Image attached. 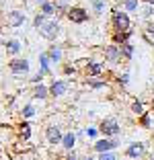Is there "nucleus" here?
<instances>
[{
	"label": "nucleus",
	"mask_w": 154,
	"mask_h": 160,
	"mask_svg": "<svg viewBox=\"0 0 154 160\" xmlns=\"http://www.w3.org/2000/svg\"><path fill=\"white\" fill-rule=\"evenodd\" d=\"M33 27L37 29V33L41 35L43 39H47V41H56L58 35H60V23H58V19L45 17V14H41V12H35V17H33Z\"/></svg>",
	"instance_id": "1"
},
{
	"label": "nucleus",
	"mask_w": 154,
	"mask_h": 160,
	"mask_svg": "<svg viewBox=\"0 0 154 160\" xmlns=\"http://www.w3.org/2000/svg\"><path fill=\"white\" fill-rule=\"evenodd\" d=\"M111 27L113 31H131V19L126 10H121L119 6L111 8Z\"/></svg>",
	"instance_id": "2"
},
{
	"label": "nucleus",
	"mask_w": 154,
	"mask_h": 160,
	"mask_svg": "<svg viewBox=\"0 0 154 160\" xmlns=\"http://www.w3.org/2000/svg\"><path fill=\"white\" fill-rule=\"evenodd\" d=\"M105 72H107L105 62L95 60V58L86 60V64H84V68H82V74L86 76V78H103V74H105Z\"/></svg>",
	"instance_id": "3"
},
{
	"label": "nucleus",
	"mask_w": 154,
	"mask_h": 160,
	"mask_svg": "<svg viewBox=\"0 0 154 160\" xmlns=\"http://www.w3.org/2000/svg\"><path fill=\"white\" fill-rule=\"evenodd\" d=\"M97 127H99V133H101L103 138H117L119 133H121V125H119V121L113 119V117L103 119Z\"/></svg>",
	"instance_id": "4"
},
{
	"label": "nucleus",
	"mask_w": 154,
	"mask_h": 160,
	"mask_svg": "<svg viewBox=\"0 0 154 160\" xmlns=\"http://www.w3.org/2000/svg\"><path fill=\"white\" fill-rule=\"evenodd\" d=\"M119 148L117 138H99L93 142V152L95 154H103V152H115Z\"/></svg>",
	"instance_id": "5"
},
{
	"label": "nucleus",
	"mask_w": 154,
	"mask_h": 160,
	"mask_svg": "<svg viewBox=\"0 0 154 160\" xmlns=\"http://www.w3.org/2000/svg\"><path fill=\"white\" fill-rule=\"evenodd\" d=\"M47 88H49V99H62L68 92V88H70V82L64 78H51Z\"/></svg>",
	"instance_id": "6"
},
{
	"label": "nucleus",
	"mask_w": 154,
	"mask_h": 160,
	"mask_svg": "<svg viewBox=\"0 0 154 160\" xmlns=\"http://www.w3.org/2000/svg\"><path fill=\"white\" fill-rule=\"evenodd\" d=\"M66 19L74 25H84L89 23L90 14H89V8H84V6H70V10L66 12Z\"/></svg>",
	"instance_id": "7"
},
{
	"label": "nucleus",
	"mask_w": 154,
	"mask_h": 160,
	"mask_svg": "<svg viewBox=\"0 0 154 160\" xmlns=\"http://www.w3.org/2000/svg\"><path fill=\"white\" fill-rule=\"evenodd\" d=\"M8 70H10V74H14V76H25L31 70V64H29L27 58L17 56V58H13V60H8Z\"/></svg>",
	"instance_id": "8"
},
{
	"label": "nucleus",
	"mask_w": 154,
	"mask_h": 160,
	"mask_svg": "<svg viewBox=\"0 0 154 160\" xmlns=\"http://www.w3.org/2000/svg\"><path fill=\"white\" fill-rule=\"evenodd\" d=\"M126 158L130 160H144L146 158V144L144 142H131L126 148Z\"/></svg>",
	"instance_id": "9"
},
{
	"label": "nucleus",
	"mask_w": 154,
	"mask_h": 160,
	"mask_svg": "<svg viewBox=\"0 0 154 160\" xmlns=\"http://www.w3.org/2000/svg\"><path fill=\"white\" fill-rule=\"evenodd\" d=\"M103 58H105V64H119L121 60V53H119V45L115 43H109V45L103 47Z\"/></svg>",
	"instance_id": "10"
},
{
	"label": "nucleus",
	"mask_w": 154,
	"mask_h": 160,
	"mask_svg": "<svg viewBox=\"0 0 154 160\" xmlns=\"http://www.w3.org/2000/svg\"><path fill=\"white\" fill-rule=\"evenodd\" d=\"M62 138H64V132H62L60 125H47L45 127V142L49 144V146L62 144Z\"/></svg>",
	"instance_id": "11"
},
{
	"label": "nucleus",
	"mask_w": 154,
	"mask_h": 160,
	"mask_svg": "<svg viewBox=\"0 0 154 160\" xmlns=\"http://www.w3.org/2000/svg\"><path fill=\"white\" fill-rule=\"evenodd\" d=\"M23 23H25V12H23V10H19V8L8 10V14H6V25H8L10 29L23 27Z\"/></svg>",
	"instance_id": "12"
},
{
	"label": "nucleus",
	"mask_w": 154,
	"mask_h": 160,
	"mask_svg": "<svg viewBox=\"0 0 154 160\" xmlns=\"http://www.w3.org/2000/svg\"><path fill=\"white\" fill-rule=\"evenodd\" d=\"M47 58H49L51 64H60L62 60H64V47L60 45V43H51L49 47H47Z\"/></svg>",
	"instance_id": "13"
},
{
	"label": "nucleus",
	"mask_w": 154,
	"mask_h": 160,
	"mask_svg": "<svg viewBox=\"0 0 154 160\" xmlns=\"http://www.w3.org/2000/svg\"><path fill=\"white\" fill-rule=\"evenodd\" d=\"M21 49H23V43H21L19 39L13 37V39H6V41H4V52L8 53L10 58H17L21 53Z\"/></svg>",
	"instance_id": "14"
},
{
	"label": "nucleus",
	"mask_w": 154,
	"mask_h": 160,
	"mask_svg": "<svg viewBox=\"0 0 154 160\" xmlns=\"http://www.w3.org/2000/svg\"><path fill=\"white\" fill-rule=\"evenodd\" d=\"M131 37H134V29H131V31H113L111 33V43L123 45V43L131 41Z\"/></svg>",
	"instance_id": "15"
},
{
	"label": "nucleus",
	"mask_w": 154,
	"mask_h": 160,
	"mask_svg": "<svg viewBox=\"0 0 154 160\" xmlns=\"http://www.w3.org/2000/svg\"><path fill=\"white\" fill-rule=\"evenodd\" d=\"M17 133H19V140L21 142H29V140H31V136H33L31 123H29L27 119H23V121L19 123V127H17Z\"/></svg>",
	"instance_id": "16"
},
{
	"label": "nucleus",
	"mask_w": 154,
	"mask_h": 160,
	"mask_svg": "<svg viewBox=\"0 0 154 160\" xmlns=\"http://www.w3.org/2000/svg\"><path fill=\"white\" fill-rule=\"evenodd\" d=\"M31 97L35 101H45V99H49V88H47V84H33V88H31Z\"/></svg>",
	"instance_id": "17"
},
{
	"label": "nucleus",
	"mask_w": 154,
	"mask_h": 160,
	"mask_svg": "<svg viewBox=\"0 0 154 160\" xmlns=\"http://www.w3.org/2000/svg\"><path fill=\"white\" fill-rule=\"evenodd\" d=\"M119 53H121V60L123 62H131L134 60V53H136V47L131 41L123 43V45H119Z\"/></svg>",
	"instance_id": "18"
},
{
	"label": "nucleus",
	"mask_w": 154,
	"mask_h": 160,
	"mask_svg": "<svg viewBox=\"0 0 154 160\" xmlns=\"http://www.w3.org/2000/svg\"><path fill=\"white\" fill-rule=\"evenodd\" d=\"M76 142H78V138H76L74 132H66L64 138H62V146H64L66 152H70V150H74V148H76Z\"/></svg>",
	"instance_id": "19"
},
{
	"label": "nucleus",
	"mask_w": 154,
	"mask_h": 160,
	"mask_svg": "<svg viewBox=\"0 0 154 160\" xmlns=\"http://www.w3.org/2000/svg\"><path fill=\"white\" fill-rule=\"evenodd\" d=\"M138 125L144 129H154V111H146L144 115L138 117Z\"/></svg>",
	"instance_id": "20"
},
{
	"label": "nucleus",
	"mask_w": 154,
	"mask_h": 160,
	"mask_svg": "<svg viewBox=\"0 0 154 160\" xmlns=\"http://www.w3.org/2000/svg\"><path fill=\"white\" fill-rule=\"evenodd\" d=\"M39 72H41L43 76H51L54 72H51V62L49 58H47V53H39Z\"/></svg>",
	"instance_id": "21"
},
{
	"label": "nucleus",
	"mask_w": 154,
	"mask_h": 160,
	"mask_svg": "<svg viewBox=\"0 0 154 160\" xmlns=\"http://www.w3.org/2000/svg\"><path fill=\"white\" fill-rule=\"evenodd\" d=\"M37 8H39L37 12L45 14V17H54V14H58V12H56V6H54V2H51V0H45V2H41Z\"/></svg>",
	"instance_id": "22"
},
{
	"label": "nucleus",
	"mask_w": 154,
	"mask_h": 160,
	"mask_svg": "<svg viewBox=\"0 0 154 160\" xmlns=\"http://www.w3.org/2000/svg\"><path fill=\"white\" fill-rule=\"evenodd\" d=\"M130 111L136 115V117H140V115H144L148 109H146V105L142 103L140 99H136V101H131V105H130Z\"/></svg>",
	"instance_id": "23"
},
{
	"label": "nucleus",
	"mask_w": 154,
	"mask_h": 160,
	"mask_svg": "<svg viewBox=\"0 0 154 160\" xmlns=\"http://www.w3.org/2000/svg\"><path fill=\"white\" fill-rule=\"evenodd\" d=\"M51 2H54V6H56V12L58 14H64L66 17V12H68V10H70V0H51Z\"/></svg>",
	"instance_id": "24"
},
{
	"label": "nucleus",
	"mask_w": 154,
	"mask_h": 160,
	"mask_svg": "<svg viewBox=\"0 0 154 160\" xmlns=\"http://www.w3.org/2000/svg\"><path fill=\"white\" fill-rule=\"evenodd\" d=\"M86 86L93 88V90L107 88V80H103V78H86Z\"/></svg>",
	"instance_id": "25"
},
{
	"label": "nucleus",
	"mask_w": 154,
	"mask_h": 160,
	"mask_svg": "<svg viewBox=\"0 0 154 160\" xmlns=\"http://www.w3.org/2000/svg\"><path fill=\"white\" fill-rule=\"evenodd\" d=\"M35 113H37V111H35V107H33V103H27V105H23V107H21V117L23 119H31V117H35Z\"/></svg>",
	"instance_id": "26"
},
{
	"label": "nucleus",
	"mask_w": 154,
	"mask_h": 160,
	"mask_svg": "<svg viewBox=\"0 0 154 160\" xmlns=\"http://www.w3.org/2000/svg\"><path fill=\"white\" fill-rule=\"evenodd\" d=\"M123 10H126L127 14L138 12V10H140V0H123Z\"/></svg>",
	"instance_id": "27"
},
{
	"label": "nucleus",
	"mask_w": 154,
	"mask_h": 160,
	"mask_svg": "<svg viewBox=\"0 0 154 160\" xmlns=\"http://www.w3.org/2000/svg\"><path fill=\"white\" fill-rule=\"evenodd\" d=\"M90 8L95 10V14H103L107 4H105V0H90Z\"/></svg>",
	"instance_id": "28"
},
{
	"label": "nucleus",
	"mask_w": 154,
	"mask_h": 160,
	"mask_svg": "<svg viewBox=\"0 0 154 160\" xmlns=\"http://www.w3.org/2000/svg\"><path fill=\"white\" fill-rule=\"evenodd\" d=\"M62 74L68 76V78H74L78 72H76V66H74V64H64V66H62Z\"/></svg>",
	"instance_id": "29"
},
{
	"label": "nucleus",
	"mask_w": 154,
	"mask_h": 160,
	"mask_svg": "<svg viewBox=\"0 0 154 160\" xmlns=\"http://www.w3.org/2000/svg\"><path fill=\"white\" fill-rule=\"evenodd\" d=\"M115 82H117L119 86H127V84H130V74H127V72L117 74V76H115Z\"/></svg>",
	"instance_id": "30"
},
{
	"label": "nucleus",
	"mask_w": 154,
	"mask_h": 160,
	"mask_svg": "<svg viewBox=\"0 0 154 160\" xmlns=\"http://www.w3.org/2000/svg\"><path fill=\"white\" fill-rule=\"evenodd\" d=\"M97 160H119V156L115 152H103V154H97Z\"/></svg>",
	"instance_id": "31"
},
{
	"label": "nucleus",
	"mask_w": 154,
	"mask_h": 160,
	"mask_svg": "<svg viewBox=\"0 0 154 160\" xmlns=\"http://www.w3.org/2000/svg\"><path fill=\"white\" fill-rule=\"evenodd\" d=\"M84 136H89L90 140H97L99 138V127H93V125L86 127V129H84Z\"/></svg>",
	"instance_id": "32"
},
{
	"label": "nucleus",
	"mask_w": 154,
	"mask_h": 160,
	"mask_svg": "<svg viewBox=\"0 0 154 160\" xmlns=\"http://www.w3.org/2000/svg\"><path fill=\"white\" fill-rule=\"evenodd\" d=\"M140 10H142V17H144V19H150V17L154 14V6H148V4H146L144 8H140Z\"/></svg>",
	"instance_id": "33"
},
{
	"label": "nucleus",
	"mask_w": 154,
	"mask_h": 160,
	"mask_svg": "<svg viewBox=\"0 0 154 160\" xmlns=\"http://www.w3.org/2000/svg\"><path fill=\"white\" fill-rule=\"evenodd\" d=\"M64 160H80V154H78L76 150H70V152H66Z\"/></svg>",
	"instance_id": "34"
},
{
	"label": "nucleus",
	"mask_w": 154,
	"mask_h": 160,
	"mask_svg": "<svg viewBox=\"0 0 154 160\" xmlns=\"http://www.w3.org/2000/svg\"><path fill=\"white\" fill-rule=\"evenodd\" d=\"M43 78H45V76H43L41 72H37V74H33V76H31V82H33V84H41Z\"/></svg>",
	"instance_id": "35"
},
{
	"label": "nucleus",
	"mask_w": 154,
	"mask_h": 160,
	"mask_svg": "<svg viewBox=\"0 0 154 160\" xmlns=\"http://www.w3.org/2000/svg\"><path fill=\"white\" fill-rule=\"evenodd\" d=\"M80 160H97V156H93V154H84V156H80Z\"/></svg>",
	"instance_id": "36"
},
{
	"label": "nucleus",
	"mask_w": 154,
	"mask_h": 160,
	"mask_svg": "<svg viewBox=\"0 0 154 160\" xmlns=\"http://www.w3.org/2000/svg\"><path fill=\"white\" fill-rule=\"evenodd\" d=\"M144 2V4H148V6H154V0H140V4Z\"/></svg>",
	"instance_id": "37"
},
{
	"label": "nucleus",
	"mask_w": 154,
	"mask_h": 160,
	"mask_svg": "<svg viewBox=\"0 0 154 160\" xmlns=\"http://www.w3.org/2000/svg\"><path fill=\"white\" fill-rule=\"evenodd\" d=\"M41 2H45V0H35V4H37V6H39V4H41Z\"/></svg>",
	"instance_id": "38"
},
{
	"label": "nucleus",
	"mask_w": 154,
	"mask_h": 160,
	"mask_svg": "<svg viewBox=\"0 0 154 160\" xmlns=\"http://www.w3.org/2000/svg\"><path fill=\"white\" fill-rule=\"evenodd\" d=\"M152 101H154V92H152Z\"/></svg>",
	"instance_id": "39"
}]
</instances>
